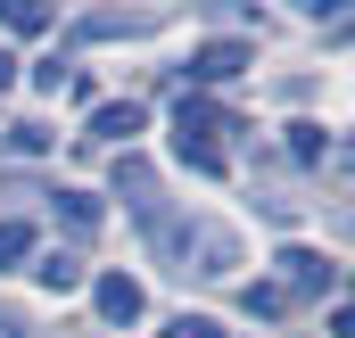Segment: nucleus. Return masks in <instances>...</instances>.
I'll use <instances>...</instances> for the list:
<instances>
[{
    "mask_svg": "<svg viewBox=\"0 0 355 338\" xmlns=\"http://www.w3.org/2000/svg\"><path fill=\"white\" fill-rule=\"evenodd\" d=\"M33 281H42L50 297H67V289H83V264H75V256H42V264H33Z\"/></svg>",
    "mask_w": 355,
    "mask_h": 338,
    "instance_id": "6",
    "label": "nucleus"
},
{
    "mask_svg": "<svg viewBox=\"0 0 355 338\" xmlns=\"http://www.w3.org/2000/svg\"><path fill=\"white\" fill-rule=\"evenodd\" d=\"M272 289H281L289 305H297V297H322V289H339V264H322L314 248H289V256H281V281H272Z\"/></svg>",
    "mask_w": 355,
    "mask_h": 338,
    "instance_id": "1",
    "label": "nucleus"
},
{
    "mask_svg": "<svg viewBox=\"0 0 355 338\" xmlns=\"http://www.w3.org/2000/svg\"><path fill=\"white\" fill-rule=\"evenodd\" d=\"M166 338H232V330H215L207 314H174V322H166Z\"/></svg>",
    "mask_w": 355,
    "mask_h": 338,
    "instance_id": "13",
    "label": "nucleus"
},
{
    "mask_svg": "<svg viewBox=\"0 0 355 338\" xmlns=\"http://www.w3.org/2000/svg\"><path fill=\"white\" fill-rule=\"evenodd\" d=\"M174 157L190 173H223V149H207V141H174Z\"/></svg>",
    "mask_w": 355,
    "mask_h": 338,
    "instance_id": "10",
    "label": "nucleus"
},
{
    "mask_svg": "<svg viewBox=\"0 0 355 338\" xmlns=\"http://www.w3.org/2000/svg\"><path fill=\"white\" fill-rule=\"evenodd\" d=\"M322 149H331V141H322V124H289V157H306V166H314Z\"/></svg>",
    "mask_w": 355,
    "mask_h": 338,
    "instance_id": "11",
    "label": "nucleus"
},
{
    "mask_svg": "<svg viewBox=\"0 0 355 338\" xmlns=\"http://www.w3.org/2000/svg\"><path fill=\"white\" fill-rule=\"evenodd\" d=\"M132 132H141V99H107L91 116V141H132Z\"/></svg>",
    "mask_w": 355,
    "mask_h": 338,
    "instance_id": "5",
    "label": "nucleus"
},
{
    "mask_svg": "<svg viewBox=\"0 0 355 338\" xmlns=\"http://www.w3.org/2000/svg\"><path fill=\"white\" fill-rule=\"evenodd\" d=\"M58 223L67 231H99V198L91 190H58Z\"/></svg>",
    "mask_w": 355,
    "mask_h": 338,
    "instance_id": "7",
    "label": "nucleus"
},
{
    "mask_svg": "<svg viewBox=\"0 0 355 338\" xmlns=\"http://www.w3.org/2000/svg\"><path fill=\"white\" fill-rule=\"evenodd\" d=\"M215 132H232V116H223L215 99H190V91H182V107H174V141H207V149H215Z\"/></svg>",
    "mask_w": 355,
    "mask_h": 338,
    "instance_id": "4",
    "label": "nucleus"
},
{
    "mask_svg": "<svg viewBox=\"0 0 355 338\" xmlns=\"http://www.w3.org/2000/svg\"><path fill=\"white\" fill-rule=\"evenodd\" d=\"M17 256H33V223H0V264H17Z\"/></svg>",
    "mask_w": 355,
    "mask_h": 338,
    "instance_id": "12",
    "label": "nucleus"
},
{
    "mask_svg": "<svg viewBox=\"0 0 355 338\" xmlns=\"http://www.w3.org/2000/svg\"><path fill=\"white\" fill-rule=\"evenodd\" d=\"M240 305H248L257 322H281V314H289V297H281L272 281H248V289H240Z\"/></svg>",
    "mask_w": 355,
    "mask_h": 338,
    "instance_id": "8",
    "label": "nucleus"
},
{
    "mask_svg": "<svg viewBox=\"0 0 355 338\" xmlns=\"http://www.w3.org/2000/svg\"><path fill=\"white\" fill-rule=\"evenodd\" d=\"M91 297H99V314H107V322H141V305H149L132 272H99V281H91Z\"/></svg>",
    "mask_w": 355,
    "mask_h": 338,
    "instance_id": "3",
    "label": "nucleus"
},
{
    "mask_svg": "<svg viewBox=\"0 0 355 338\" xmlns=\"http://www.w3.org/2000/svg\"><path fill=\"white\" fill-rule=\"evenodd\" d=\"M0 338H25V322H17V314H0Z\"/></svg>",
    "mask_w": 355,
    "mask_h": 338,
    "instance_id": "15",
    "label": "nucleus"
},
{
    "mask_svg": "<svg viewBox=\"0 0 355 338\" xmlns=\"http://www.w3.org/2000/svg\"><path fill=\"white\" fill-rule=\"evenodd\" d=\"M248 66H257V50H248V42H207V50L190 58V83L207 91V83H232V75H248ZM198 91H190V99H198Z\"/></svg>",
    "mask_w": 355,
    "mask_h": 338,
    "instance_id": "2",
    "label": "nucleus"
},
{
    "mask_svg": "<svg viewBox=\"0 0 355 338\" xmlns=\"http://www.w3.org/2000/svg\"><path fill=\"white\" fill-rule=\"evenodd\" d=\"M0 25H8V33H42L50 8H42V0H0Z\"/></svg>",
    "mask_w": 355,
    "mask_h": 338,
    "instance_id": "9",
    "label": "nucleus"
},
{
    "mask_svg": "<svg viewBox=\"0 0 355 338\" xmlns=\"http://www.w3.org/2000/svg\"><path fill=\"white\" fill-rule=\"evenodd\" d=\"M8 83H17V58H8V50H0V91H8Z\"/></svg>",
    "mask_w": 355,
    "mask_h": 338,
    "instance_id": "14",
    "label": "nucleus"
}]
</instances>
